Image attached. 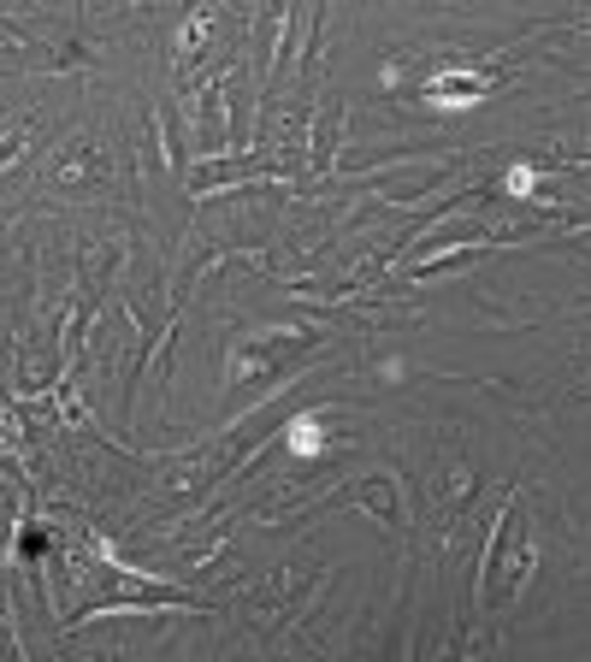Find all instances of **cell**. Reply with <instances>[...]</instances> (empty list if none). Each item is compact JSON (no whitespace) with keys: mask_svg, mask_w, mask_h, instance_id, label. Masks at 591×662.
Instances as JSON below:
<instances>
[{"mask_svg":"<svg viewBox=\"0 0 591 662\" xmlns=\"http://www.w3.org/2000/svg\"><path fill=\"white\" fill-rule=\"evenodd\" d=\"M320 444H326V438H320L314 420H296V426H290V450H296V456H314Z\"/></svg>","mask_w":591,"mask_h":662,"instance_id":"1","label":"cell"}]
</instances>
